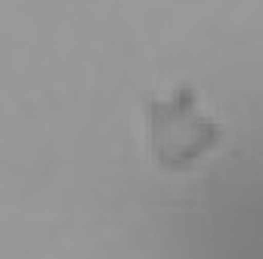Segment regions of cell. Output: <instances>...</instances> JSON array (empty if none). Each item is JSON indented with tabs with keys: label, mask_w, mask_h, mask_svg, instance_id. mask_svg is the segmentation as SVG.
I'll list each match as a JSON object with an SVG mask.
<instances>
[{
	"label": "cell",
	"mask_w": 263,
	"mask_h": 259,
	"mask_svg": "<svg viewBox=\"0 0 263 259\" xmlns=\"http://www.w3.org/2000/svg\"><path fill=\"white\" fill-rule=\"evenodd\" d=\"M149 126L155 158L167 170H186L204 152L217 148L223 139V126L195 108V90L183 87L171 102L149 105Z\"/></svg>",
	"instance_id": "obj_1"
}]
</instances>
